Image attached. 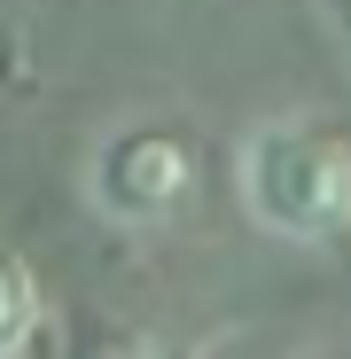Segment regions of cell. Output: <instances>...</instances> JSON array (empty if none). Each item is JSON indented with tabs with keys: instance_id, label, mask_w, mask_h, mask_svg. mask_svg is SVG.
Returning a JSON list of instances; mask_svg holds the SVG:
<instances>
[{
	"instance_id": "obj_4",
	"label": "cell",
	"mask_w": 351,
	"mask_h": 359,
	"mask_svg": "<svg viewBox=\"0 0 351 359\" xmlns=\"http://www.w3.org/2000/svg\"><path fill=\"white\" fill-rule=\"evenodd\" d=\"M149 359H195V351H149Z\"/></svg>"
},
{
	"instance_id": "obj_5",
	"label": "cell",
	"mask_w": 351,
	"mask_h": 359,
	"mask_svg": "<svg viewBox=\"0 0 351 359\" xmlns=\"http://www.w3.org/2000/svg\"><path fill=\"white\" fill-rule=\"evenodd\" d=\"M328 359H336V351H328Z\"/></svg>"
},
{
	"instance_id": "obj_3",
	"label": "cell",
	"mask_w": 351,
	"mask_h": 359,
	"mask_svg": "<svg viewBox=\"0 0 351 359\" xmlns=\"http://www.w3.org/2000/svg\"><path fill=\"white\" fill-rule=\"evenodd\" d=\"M39 328V281L16 250H0V359H16Z\"/></svg>"
},
{
	"instance_id": "obj_2",
	"label": "cell",
	"mask_w": 351,
	"mask_h": 359,
	"mask_svg": "<svg viewBox=\"0 0 351 359\" xmlns=\"http://www.w3.org/2000/svg\"><path fill=\"white\" fill-rule=\"evenodd\" d=\"M86 188L102 203V219L117 226H149V219H172L195 188V149L172 133V126H125L109 133L86 164Z\"/></svg>"
},
{
	"instance_id": "obj_1",
	"label": "cell",
	"mask_w": 351,
	"mask_h": 359,
	"mask_svg": "<svg viewBox=\"0 0 351 359\" xmlns=\"http://www.w3.org/2000/svg\"><path fill=\"white\" fill-rule=\"evenodd\" d=\"M242 196L258 226L289 234V243H336L351 234V141L312 117L258 126L242 149Z\"/></svg>"
}]
</instances>
